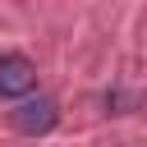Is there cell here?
I'll use <instances>...</instances> for the list:
<instances>
[{
	"label": "cell",
	"mask_w": 147,
	"mask_h": 147,
	"mask_svg": "<svg viewBox=\"0 0 147 147\" xmlns=\"http://www.w3.org/2000/svg\"><path fill=\"white\" fill-rule=\"evenodd\" d=\"M37 92V64L28 55H0V101H28Z\"/></svg>",
	"instance_id": "obj_1"
},
{
	"label": "cell",
	"mask_w": 147,
	"mask_h": 147,
	"mask_svg": "<svg viewBox=\"0 0 147 147\" xmlns=\"http://www.w3.org/2000/svg\"><path fill=\"white\" fill-rule=\"evenodd\" d=\"M9 119H14L18 133L41 138V133H51V129L60 124V106H55L51 96H28V101H18V110H9Z\"/></svg>",
	"instance_id": "obj_2"
}]
</instances>
